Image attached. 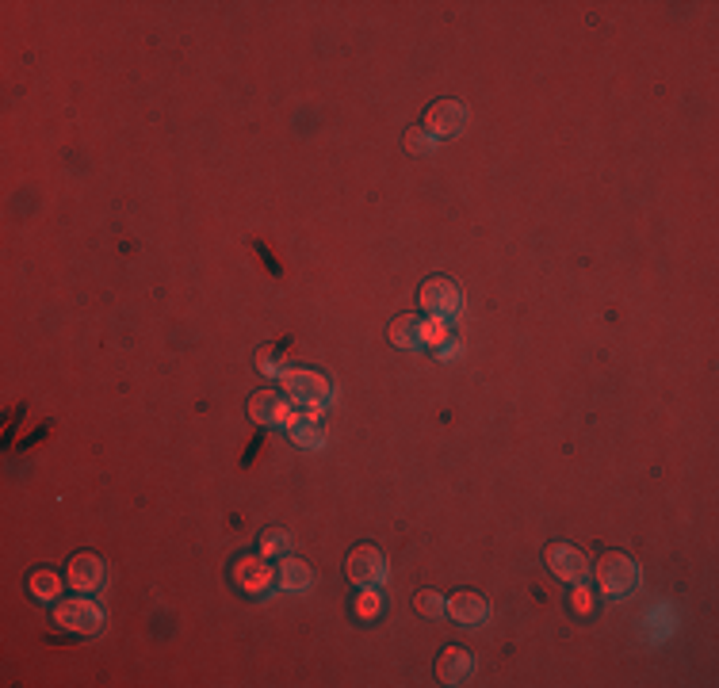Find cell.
<instances>
[{
    "mask_svg": "<svg viewBox=\"0 0 719 688\" xmlns=\"http://www.w3.org/2000/svg\"><path fill=\"white\" fill-rule=\"evenodd\" d=\"M593 574H597V589L605 597H624L639 585V566L624 551H605L593 566Z\"/></svg>",
    "mask_w": 719,
    "mask_h": 688,
    "instance_id": "cell-1",
    "label": "cell"
},
{
    "mask_svg": "<svg viewBox=\"0 0 719 688\" xmlns=\"http://www.w3.org/2000/svg\"><path fill=\"white\" fill-rule=\"evenodd\" d=\"M421 310L433 318V322H456L459 310H463V291L456 280L448 276H433V280L421 283Z\"/></svg>",
    "mask_w": 719,
    "mask_h": 688,
    "instance_id": "cell-2",
    "label": "cell"
},
{
    "mask_svg": "<svg viewBox=\"0 0 719 688\" xmlns=\"http://www.w3.org/2000/svg\"><path fill=\"white\" fill-rule=\"evenodd\" d=\"M280 383H284L287 398L299 402V406L322 409L329 402V379L314 367H287L280 375Z\"/></svg>",
    "mask_w": 719,
    "mask_h": 688,
    "instance_id": "cell-3",
    "label": "cell"
},
{
    "mask_svg": "<svg viewBox=\"0 0 719 688\" xmlns=\"http://www.w3.org/2000/svg\"><path fill=\"white\" fill-rule=\"evenodd\" d=\"M54 624L73 631V635H96L104 627V612H100V604L88 601V593H77L69 601L54 604Z\"/></svg>",
    "mask_w": 719,
    "mask_h": 688,
    "instance_id": "cell-4",
    "label": "cell"
},
{
    "mask_svg": "<svg viewBox=\"0 0 719 688\" xmlns=\"http://www.w3.org/2000/svg\"><path fill=\"white\" fill-rule=\"evenodd\" d=\"M345 578H349L352 585H360V589L383 585V581H387V559H383V551H379L375 543H356L349 551V559H345Z\"/></svg>",
    "mask_w": 719,
    "mask_h": 688,
    "instance_id": "cell-5",
    "label": "cell"
},
{
    "mask_svg": "<svg viewBox=\"0 0 719 688\" xmlns=\"http://www.w3.org/2000/svg\"><path fill=\"white\" fill-rule=\"evenodd\" d=\"M544 562H547V570H551L559 581H567V585H582L586 574H589L586 551H582V547H574V543H547Z\"/></svg>",
    "mask_w": 719,
    "mask_h": 688,
    "instance_id": "cell-6",
    "label": "cell"
},
{
    "mask_svg": "<svg viewBox=\"0 0 719 688\" xmlns=\"http://www.w3.org/2000/svg\"><path fill=\"white\" fill-rule=\"evenodd\" d=\"M425 130H429L433 138H456V134H463V130H467V108H463V100L444 96V100L429 104V111H425Z\"/></svg>",
    "mask_w": 719,
    "mask_h": 688,
    "instance_id": "cell-7",
    "label": "cell"
},
{
    "mask_svg": "<svg viewBox=\"0 0 719 688\" xmlns=\"http://www.w3.org/2000/svg\"><path fill=\"white\" fill-rule=\"evenodd\" d=\"M66 581H69V589L92 597V593L104 585V559H100L96 551H77L66 566Z\"/></svg>",
    "mask_w": 719,
    "mask_h": 688,
    "instance_id": "cell-8",
    "label": "cell"
},
{
    "mask_svg": "<svg viewBox=\"0 0 719 688\" xmlns=\"http://www.w3.org/2000/svg\"><path fill=\"white\" fill-rule=\"evenodd\" d=\"M444 616H452V620L463 627L486 624V620H490V601L479 597V593H471V589H459V593H452V597L444 601Z\"/></svg>",
    "mask_w": 719,
    "mask_h": 688,
    "instance_id": "cell-9",
    "label": "cell"
},
{
    "mask_svg": "<svg viewBox=\"0 0 719 688\" xmlns=\"http://www.w3.org/2000/svg\"><path fill=\"white\" fill-rule=\"evenodd\" d=\"M471 673H475L471 650H463V646H444L440 650V658H436V681L440 685H467Z\"/></svg>",
    "mask_w": 719,
    "mask_h": 688,
    "instance_id": "cell-10",
    "label": "cell"
},
{
    "mask_svg": "<svg viewBox=\"0 0 719 688\" xmlns=\"http://www.w3.org/2000/svg\"><path fill=\"white\" fill-rule=\"evenodd\" d=\"M425 341H429V325L421 314H398L391 322V344L398 348H421Z\"/></svg>",
    "mask_w": 719,
    "mask_h": 688,
    "instance_id": "cell-11",
    "label": "cell"
},
{
    "mask_svg": "<svg viewBox=\"0 0 719 688\" xmlns=\"http://www.w3.org/2000/svg\"><path fill=\"white\" fill-rule=\"evenodd\" d=\"M249 417L257 421V425H276V421H284V394L280 390H257L253 398H249Z\"/></svg>",
    "mask_w": 719,
    "mask_h": 688,
    "instance_id": "cell-12",
    "label": "cell"
},
{
    "mask_svg": "<svg viewBox=\"0 0 719 688\" xmlns=\"http://www.w3.org/2000/svg\"><path fill=\"white\" fill-rule=\"evenodd\" d=\"M27 589H31L35 601H43V604L62 601V578H58L54 570H35V574L27 578Z\"/></svg>",
    "mask_w": 719,
    "mask_h": 688,
    "instance_id": "cell-13",
    "label": "cell"
},
{
    "mask_svg": "<svg viewBox=\"0 0 719 688\" xmlns=\"http://www.w3.org/2000/svg\"><path fill=\"white\" fill-rule=\"evenodd\" d=\"M310 581H314L310 566L303 559L284 555V562H280V585H284L287 593H303V589H310Z\"/></svg>",
    "mask_w": 719,
    "mask_h": 688,
    "instance_id": "cell-14",
    "label": "cell"
},
{
    "mask_svg": "<svg viewBox=\"0 0 719 688\" xmlns=\"http://www.w3.org/2000/svg\"><path fill=\"white\" fill-rule=\"evenodd\" d=\"M234 574H238L241 589H249V593H261V589H268V581H272V570H268L261 559H241Z\"/></svg>",
    "mask_w": 719,
    "mask_h": 688,
    "instance_id": "cell-15",
    "label": "cell"
},
{
    "mask_svg": "<svg viewBox=\"0 0 719 688\" xmlns=\"http://www.w3.org/2000/svg\"><path fill=\"white\" fill-rule=\"evenodd\" d=\"M291 440L303 444V448H318L322 444V429L310 417H299V421H291Z\"/></svg>",
    "mask_w": 719,
    "mask_h": 688,
    "instance_id": "cell-16",
    "label": "cell"
},
{
    "mask_svg": "<svg viewBox=\"0 0 719 688\" xmlns=\"http://www.w3.org/2000/svg\"><path fill=\"white\" fill-rule=\"evenodd\" d=\"M414 608L421 612V616L436 620V616H444V597H440V593H433V589H421V593L414 597Z\"/></svg>",
    "mask_w": 719,
    "mask_h": 688,
    "instance_id": "cell-17",
    "label": "cell"
},
{
    "mask_svg": "<svg viewBox=\"0 0 719 688\" xmlns=\"http://www.w3.org/2000/svg\"><path fill=\"white\" fill-rule=\"evenodd\" d=\"M287 551V536L284 532H276V528H272V532H264L261 536V555L264 559H272V555H284Z\"/></svg>",
    "mask_w": 719,
    "mask_h": 688,
    "instance_id": "cell-18",
    "label": "cell"
},
{
    "mask_svg": "<svg viewBox=\"0 0 719 688\" xmlns=\"http://www.w3.org/2000/svg\"><path fill=\"white\" fill-rule=\"evenodd\" d=\"M406 150L410 153H429L433 150V134L421 127H410V134H406Z\"/></svg>",
    "mask_w": 719,
    "mask_h": 688,
    "instance_id": "cell-19",
    "label": "cell"
}]
</instances>
